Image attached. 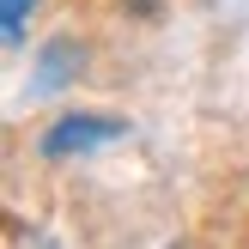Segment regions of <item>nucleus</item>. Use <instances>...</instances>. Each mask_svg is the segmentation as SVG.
Wrapping results in <instances>:
<instances>
[{
  "instance_id": "7ed1b4c3",
  "label": "nucleus",
  "mask_w": 249,
  "mask_h": 249,
  "mask_svg": "<svg viewBox=\"0 0 249 249\" xmlns=\"http://www.w3.org/2000/svg\"><path fill=\"white\" fill-rule=\"evenodd\" d=\"M31 6H36V0H6V6H0V31H6L12 49L24 43V18H31Z\"/></svg>"
},
{
  "instance_id": "f03ea898",
  "label": "nucleus",
  "mask_w": 249,
  "mask_h": 249,
  "mask_svg": "<svg viewBox=\"0 0 249 249\" xmlns=\"http://www.w3.org/2000/svg\"><path fill=\"white\" fill-rule=\"evenodd\" d=\"M73 61H79V49H73V36H61V43H49V49H43V73L31 79V91H36V97L61 91V85L73 79Z\"/></svg>"
},
{
  "instance_id": "f257e3e1",
  "label": "nucleus",
  "mask_w": 249,
  "mask_h": 249,
  "mask_svg": "<svg viewBox=\"0 0 249 249\" xmlns=\"http://www.w3.org/2000/svg\"><path fill=\"white\" fill-rule=\"evenodd\" d=\"M128 140V122L122 116H61L55 128L43 134V158L49 164H67V158H85V152H104V146Z\"/></svg>"
}]
</instances>
